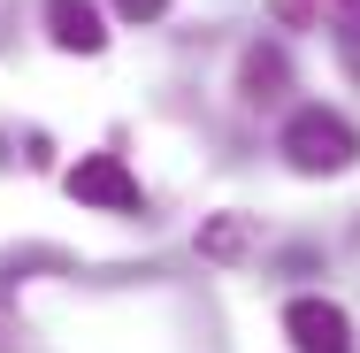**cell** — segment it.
<instances>
[{
	"mask_svg": "<svg viewBox=\"0 0 360 353\" xmlns=\"http://www.w3.org/2000/svg\"><path fill=\"white\" fill-rule=\"evenodd\" d=\"M353 154H360V131L330 108H299L284 123V161L299 177H338V169H353Z\"/></svg>",
	"mask_w": 360,
	"mask_h": 353,
	"instance_id": "obj_1",
	"label": "cell"
},
{
	"mask_svg": "<svg viewBox=\"0 0 360 353\" xmlns=\"http://www.w3.org/2000/svg\"><path fill=\"white\" fill-rule=\"evenodd\" d=\"M70 200H84V208H115V215H146V192L139 177L115 161V154H84L70 169Z\"/></svg>",
	"mask_w": 360,
	"mask_h": 353,
	"instance_id": "obj_2",
	"label": "cell"
},
{
	"mask_svg": "<svg viewBox=\"0 0 360 353\" xmlns=\"http://www.w3.org/2000/svg\"><path fill=\"white\" fill-rule=\"evenodd\" d=\"M284 330H291L299 353H345V346H353L338 299H291V307H284Z\"/></svg>",
	"mask_w": 360,
	"mask_h": 353,
	"instance_id": "obj_3",
	"label": "cell"
},
{
	"mask_svg": "<svg viewBox=\"0 0 360 353\" xmlns=\"http://www.w3.org/2000/svg\"><path fill=\"white\" fill-rule=\"evenodd\" d=\"M46 31H54V47H70V54H100V47H108V23H100L92 0H46Z\"/></svg>",
	"mask_w": 360,
	"mask_h": 353,
	"instance_id": "obj_4",
	"label": "cell"
},
{
	"mask_svg": "<svg viewBox=\"0 0 360 353\" xmlns=\"http://www.w3.org/2000/svg\"><path fill=\"white\" fill-rule=\"evenodd\" d=\"M284 85H291V62H284V47H245V62H238V92H245L253 108L284 100Z\"/></svg>",
	"mask_w": 360,
	"mask_h": 353,
	"instance_id": "obj_5",
	"label": "cell"
},
{
	"mask_svg": "<svg viewBox=\"0 0 360 353\" xmlns=\"http://www.w3.org/2000/svg\"><path fill=\"white\" fill-rule=\"evenodd\" d=\"M245 246H253V223H245V215H215V223L200 230V254H207V261H238Z\"/></svg>",
	"mask_w": 360,
	"mask_h": 353,
	"instance_id": "obj_6",
	"label": "cell"
},
{
	"mask_svg": "<svg viewBox=\"0 0 360 353\" xmlns=\"http://www.w3.org/2000/svg\"><path fill=\"white\" fill-rule=\"evenodd\" d=\"M108 8H115V16H131V23H153L169 0H108Z\"/></svg>",
	"mask_w": 360,
	"mask_h": 353,
	"instance_id": "obj_7",
	"label": "cell"
},
{
	"mask_svg": "<svg viewBox=\"0 0 360 353\" xmlns=\"http://www.w3.org/2000/svg\"><path fill=\"white\" fill-rule=\"evenodd\" d=\"M0 353H8V346H0Z\"/></svg>",
	"mask_w": 360,
	"mask_h": 353,
	"instance_id": "obj_8",
	"label": "cell"
}]
</instances>
